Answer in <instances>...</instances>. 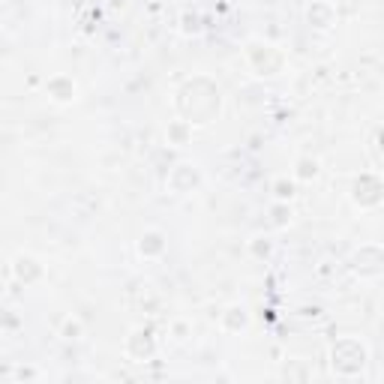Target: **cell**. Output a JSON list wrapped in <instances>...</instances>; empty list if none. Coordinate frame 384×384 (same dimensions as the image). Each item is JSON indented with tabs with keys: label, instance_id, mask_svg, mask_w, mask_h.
<instances>
[{
	"label": "cell",
	"instance_id": "cell-1",
	"mask_svg": "<svg viewBox=\"0 0 384 384\" xmlns=\"http://www.w3.org/2000/svg\"><path fill=\"white\" fill-rule=\"evenodd\" d=\"M366 360H369V348L354 336L339 339V343L331 348V366H333V373L343 375V378L360 375Z\"/></svg>",
	"mask_w": 384,
	"mask_h": 384
},
{
	"label": "cell",
	"instance_id": "cell-2",
	"mask_svg": "<svg viewBox=\"0 0 384 384\" xmlns=\"http://www.w3.org/2000/svg\"><path fill=\"white\" fill-rule=\"evenodd\" d=\"M351 267L354 274H360L363 279H373L378 274H384V249L375 244H366L351 255Z\"/></svg>",
	"mask_w": 384,
	"mask_h": 384
},
{
	"label": "cell",
	"instance_id": "cell-3",
	"mask_svg": "<svg viewBox=\"0 0 384 384\" xmlns=\"http://www.w3.org/2000/svg\"><path fill=\"white\" fill-rule=\"evenodd\" d=\"M198 180H202V172H198V165L180 162V165L172 168V175H168V187H172L177 195H187L192 187H198Z\"/></svg>",
	"mask_w": 384,
	"mask_h": 384
},
{
	"label": "cell",
	"instance_id": "cell-4",
	"mask_svg": "<svg viewBox=\"0 0 384 384\" xmlns=\"http://www.w3.org/2000/svg\"><path fill=\"white\" fill-rule=\"evenodd\" d=\"M12 274H16L24 286H33V282L46 276V267H42L39 259H33V255H19V259H12Z\"/></svg>",
	"mask_w": 384,
	"mask_h": 384
},
{
	"label": "cell",
	"instance_id": "cell-5",
	"mask_svg": "<svg viewBox=\"0 0 384 384\" xmlns=\"http://www.w3.org/2000/svg\"><path fill=\"white\" fill-rule=\"evenodd\" d=\"M46 90H48V96H51L58 105L76 103V93H78V90H76V81L69 78V76H54V78H48Z\"/></svg>",
	"mask_w": 384,
	"mask_h": 384
},
{
	"label": "cell",
	"instance_id": "cell-6",
	"mask_svg": "<svg viewBox=\"0 0 384 384\" xmlns=\"http://www.w3.org/2000/svg\"><path fill=\"white\" fill-rule=\"evenodd\" d=\"M219 324H222V331H229V333L247 331V327H249V312H247V306L232 303V306L219 316Z\"/></svg>",
	"mask_w": 384,
	"mask_h": 384
},
{
	"label": "cell",
	"instance_id": "cell-7",
	"mask_svg": "<svg viewBox=\"0 0 384 384\" xmlns=\"http://www.w3.org/2000/svg\"><path fill=\"white\" fill-rule=\"evenodd\" d=\"M138 252L145 255V259H160V255L165 252V237H162V232H145V234H141Z\"/></svg>",
	"mask_w": 384,
	"mask_h": 384
},
{
	"label": "cell",
	"instance_id": "cell-8",
	"mask_svg": "<svg viewBox=\"0 0 384 384\" xmlns=\"http://www.w3.org/2000/svg\"><path fill=\"white\" fill-rule=\"evenodd\" d=\"M306 19H309V24H316V27H321V31H327V27L333 24V19H336V12H333L331 4H324V0H316V4L306 9Z\"/></svg>",
	"mask_w": 384,
	"mask_h": 384
},
{
	"label": "cell",
	"instance_id": "cell-9",
	"mask_svg": "<svg viewBox=\"0 0 384 384\" xmlns=\"http://www.w3.org/2000/svg\"><path fill=\"white\" fill-rule=\"evenodd\" d=\"M318 177V160L312 156H301L294 162V180H316Z\"/></svg>",
	"mask_w": 384,
	"mask_h": 384
},
{
	"label": "cell",
	"instance_id": "cell-10",
	"mask_svg": "<svg viewBox=\"0 0 384 384\" xmlns=\"http://www.w3.org/2000/svg\"><path fill=\"white\" fill-rule=\"evenodd\" d=\"M190 133H192V123H190V120H175L172 126H168V138H172L177 147H183V145H187Z\"/></svg>",
	"mask_w": 384,
	"mask_h": 384
},
{
	"label": "cell",
	"instance_id": "cell-11",
	"mask_svg": "<svg viewBox=\"0 0 384 384\" xmlns=\"http://www.w3.org/2000/svg\"><path fill=\"white\" fill-rule=\"evenodd\" d=\"M61 336L63 339H81L84 336V324H81V318H63V324H61Z\"/></svg>",
	"mask_w": 384,
	"mask_h": 384
},
{
	"label": "cell",
	"instance_id": "cell-12",
	"mask_svg": "<svg viewBox=\"0 0 384 384\" xmlns=\"http://www.w3.org/2000/svg\"><path fill=\"white\" fill-rule=\"evenodd\" d=\"M274 190H276V198H279V202H286V198L294 195V187H291V183H286V180H276V183H274Z\"/></svg>",
	"mask_w": 384,
	"mask_h": 384
},
{
	"label": "cell",
	"instance_id": "cell-13",
	"mask_svg": "<svg viewBox=\"0 0 384 384\" xmlns=\"http://www.w3.org/2000/svg\"><path fill=\"white\" fill-rule=\"evenodd\" d=\"M126 4H130V0H108L111 9H126Z\"/></svg>",
	"mask_w": 384,
	"mask_h": 384
}]
</instances>
